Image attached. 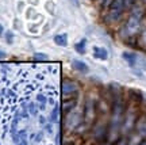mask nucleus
<instances>
[{
  "instance_id": "nucleus-1",
  "label": "nucleus",
  "mask_w": 146,
  "mask_h": 145,
  "mask_svg": "<svg viewBox=\"0 0 146 145\" xmlns=\"http://www.w3.org/2000/svg\"><path fill=\"white\" fill-rule=\"evenodd\" d=\"M141 16H142V10L139 7H137L135 10L133 11V15L129 18V21L126 22L125 30L129 35H133L134 33L138 31L139 25H141Z\"/></svg>"
},
{
  "instance_id": "nucleus-2",
  "label": "nucleus",
  "mask_w": 146,
  "mask_h": 145,
  "mask_svg": "<svg viewBox=\"0 0 146 145\" xmlns=\"http://www.w3.org/2000/svg\"><path fill=\"white\" fill-rule=\"evenodd\" d=\"M125 8L123 5V0H111L108 8V14H107V21L108 22H115L118 21L122 15V11Z\"/></svg>"
},
{
  "instance_id": "nucleus-3",
  "label": "nucleus",
  "mask_w": 146,
  "mask_h": 145,
  "mask_svg": "<svg viewBox=\"0 0 146 145\" xmlns=\"http://www.w3.org/2000/svg\"><path fill=\"white\" fill-rule=\"evenodd\" d=\"M61 91H62V95L65 96H70L77 91V84L72 82V80H64L62 86H61Z\"/></svg>"
},
{
  "instance_id": "nucleus-4",
  "label": "nucleus",
  "mask_w": 146,
  "mask_h": 145,
  "mask_svg": "<svg viewBox=\"0 0 146 145\" xmlns=\"http://www.w3.org/2000/svg\"><path fill=\"white\" fill-rule=\"evenodd\" d=\"M72 67L74 68L77 72H83V73L88 72V65H87L84 61H80V60H73Z\"/></svg>"
},
{
  "instance_id": "nucleus-5",
  "label": "nucleus",
  "mask_w": 146,
  "mask_h": 145,
  "mask_svg": "<svg viewBox=\"0 0 146 145\" xmlns=\"http://www.w3.org/2000/svg\"><path fill=\"white\" fill-rule=\"evenodd\" d=\"M94 56L96 58H99V60H107V58H108V53H107V50H106L104 47L95 46L94 47Z\"/></svg>"
},
{
  "instance_id": "nucleus-6",
  "label": "nucleus",
  "mask_w": 146,
  "mask_h": 145,
  "mask_svg": "<svg viewBox=\"0 0 146 145\" xmlns=\"http://www.w3.org/2000/svg\"><path fill=\"white\" fill-rule=\"evenodd\" d=\"M54 42L58 46H66L68 45V35L66 34H58L54 37Z\"/></svg>"
},
{
  "instance_id": "nucleus-7",
  "label": "nucleus",
  "mask_w": 146,
  "mask_h": 145,
  "mask_svg": "<svg viewBox=\"0 0 146 145\" xmlns=\"http://www.w3.org/2000/svg\"><path fill=\"white\" fill-rule=\"evenodd\" d=\"M122 57L125 58L126 61L130 64L131 67H134L137 64V56L134 54V53H129V52H125V53H122Z\"/></svg>"
},
{
  "instance_id": "nucleus-8",
  "label": "nucleus",
  "mask_w": 146,
  "mask_h": 145,
  "mask_svg": "<svg viewBox=\"0 0 146 145\" xmlns=\"http://www.w3.org/2000/svg\"><path fill=\"white\" fill-rule=\"evenodd\" d=\"M85 46H87V39H85V38H83L81 41L77 42V43L74 45V49H76V52L84 54V53H85Z\"/></svg>"
},
{
  "instance_id": "nucleus-9",
  "label": "nucleus",
  "mask_w": 146,
  "mask_h": 145,
  "mask_svg": "<svg viewBox=\"0 0 146 145\" xmlns=\"http://www.w3.org/2000/svg\"><path fill=\"white\" fill-rule=\"evenodd\" d=\"M34 58H35V60H39V61H43V60H47V56L42 54V53H35V54H34Z\"/></svg>"
},
{
  "instance_id": "nucleus-10",
  "label": "nucleus",
  "mask_w": 146,
  "mask_h": 145,
  "mask_svg": "<svg viewBox=\"0 0 146 145\" xmlns=\"http://www.w3.org/2000/svg\"><path fill=\"white\" fill-rule=\"evenodd\" d=\"M69 1H70L73 5H76V7H78V5H80V0H69Z\"/></svg>"
},
{
  "instance_id": "nucleus-11",
  "label": "nucleus",
  "mask_w": 146,
  "mask_h": 145,
  "mask_svg": "<svg viewBox=\"0 0 146 145\" xmlns=\"http://www.w3.org/2000/svg\"><path fill=\"white\" fill-rule=\"evenodd\" d=\"M7 41H12V35H11L10 33L7 34Z\"/></svg>"
},
{
  "instance_id": "nucleus-12",
  "label": "nucleus",
  "mask_w": 146,
  "mask_h": 145,
  "mask_svg": "<svg viewBox=\"0 0 146 145\" xmlns=\"http://www.w3.org/2000/svg\"><path fill=\"white\" fill-rule=\"evenodd\" d=\"M3 31H4V29H3V26L0 25V35H3Z\"/></svg>"
},
{
  "instance_id": "nucleus-13",
  "label": "nucleus",
  "mask_w": 146,
  "mask_h": 145,
  "mask_svg": "<svg viewBox=\"0 0 146 145\" xmlns=\"http://www.w3.org/2000/svg\"><path fill=\"white\" fill-rule=\"evenodd\" d=\"M139 145H146V138H145V140H142V142Z\"/></svg>"
}]
</instances>
